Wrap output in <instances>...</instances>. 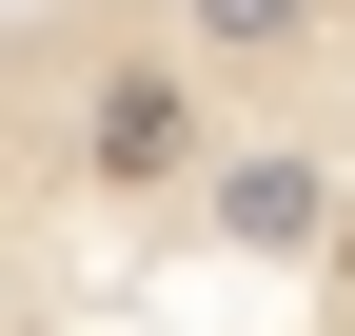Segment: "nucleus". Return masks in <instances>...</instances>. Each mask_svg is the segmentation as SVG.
Returning <instances> with one entry per match:
<instances>
[{
	"label": "nucleus",
	"mask_w": 355,
	"mask_h": 336,
	"mask_svg": "<svg viewBox=\"0 0 355 336\" xmlns=\"http://www.w3.org/2000/svg\"><path fill=\"white\" fill-rule=\"evenodd\" d=\"M198 158H217V79L178 60V40L79 60V99H60V178H79V198H178Z\"/></svg>",
	"instance_id": "f257e3e1"
},
{
	"label": "nucleus",
	"mask_w": 355,
	"mask_h": 336,
	"mask_svg": "<svg viewBox=\"0 0 355 336\" xmlns=\"http://www.w3.org/2000/svg\"><path fill=\"white\" fill-rule=\"evenodd\" d=\"M178 198H198V218L237 237V258H316V237H336V178H316L296 139H237V158H198Z\"/></svg>",
	"instance_id": "f03ea898"
},
{
	"label": "nucleus",
	"mask_w": 355,
	"mask_h": 336,
	"mask_svg": "<svg viewBox=\"0 0 355 336\" xmlns=\"http://www.w3.org/2000/svg\"><path fill=\"white\" fill-rule=\"evenodd\" d=\"M296 40H316V0H178V60H296Z\"/></svg>",
	"instance_id": "7ed1b4c3"
}]
</instances>
